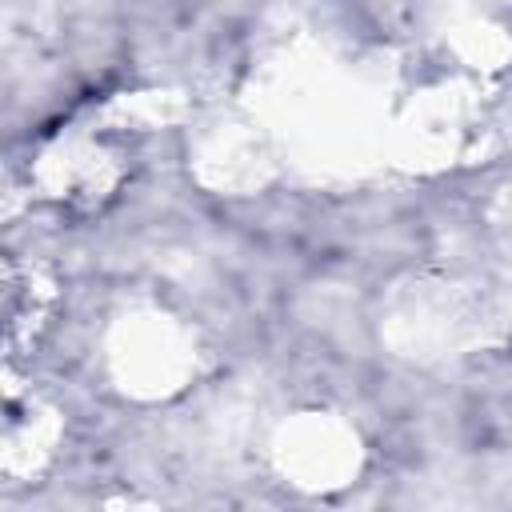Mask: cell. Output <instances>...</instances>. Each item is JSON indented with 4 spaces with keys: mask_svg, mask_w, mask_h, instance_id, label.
<instances>
[{
    "mask_svg": "<svg viewBox=\"0 0 512 512\" xmlns=\"http://www.w3.org/2000/svg\"><path fill=\"white\" fill-rule=\"evenodd\" d=\"M40 184L48 188V196H56L60 204H76V208H92L104 196H112L120 172L108 156V148L92 136H68L56 140L44 156H40Z\"/></svg>",
    "mask_w": 512,
    "mask_h": 512,
    "instance_id": "1",
    "label": "cell"
},
{
    "mask_svg": "<svg viewBox=\"0 0 512 512\" xmlns=\"http://www.w3.org/2000/svg\"><path fill=\"white\" fill-rule=\"evenodd\" d=\"M284 472L292 468L300 488H336L348 472H356V436L328 420L296 424L280 448Z\"/></svg>",
    "mask_w": 512,
    "mask_h": 512,
    "instance_id": "2",
    "label": "cell"
},
{
    "mask_svg": "<svg viewBox=\"0 0 512 512\" xmlns=\"http://www.w3.org/2000/svg\"><path fill=\"white\" fill-rule=\"evenodd\" d=\"M120 368H124V380L132 376L140 392H164V388H176V380L192 368V356H188V344L168 328L160 324V316H148V324H132L124 332V344L116 352Z\"/></svg>",
    "mask_w": 512,
    "mask_h": 512,
    "instance_id": "3",
    "label": "cell"
}]
</instances>
